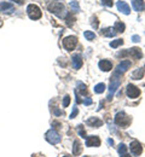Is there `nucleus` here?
Listing matches in <instances>:
<instances>
[{"mask_svg": "<svg viewBox=\"0 0 145 157\" xmlns=\"http://www.w3.org/2000/svg\"><path fill=\"white\" fill-rule=\"evenodd\" d=\"M53 113H55V115H56V116H59V115H62L63 114L59 109H55V110H53Z\"/></svg>", "mask_w": 145, "mask_h": 157, "instance_id": "f704fd0d", "label": "nucleus"}, {"mask_svg": "<svg viewBox=\"0 0 145 157\" xmlns=\"http://www.w3.org/2000/svg\"><path fill=\"white\" fill-rule=\"evenodd\" d=\"M71 62H73V67H74V69H80L81 67H82V57L80 56V55H74L73 56V58H71Z\"/></svg>", "mask_w": 145, "mask_h": 157, "instance_id": "4468645a", "label": "nucleus"}, {"mask_svg": "<svg viewBox=\"0 0 145 157\" xmlns=\"http://www.w3.org/2000/svg\"><path fill=\"white\" fill-rule=\"evenodd\" d=\"M102 123H103L102 120H99L98 117H91L87 120V124H90V126H92V127H94V128L101 127Z\"/></svg>", "mask_w": 145, "mask_h": 157, "instance_id": "f3484780", "label": "nucleus"}, {"mask_svg": "<svg viewBox=\"0 0 145 157\" xmlns=\"http://www.w3.org/2000/svg\"><path fill=\"white\" fill-rule=\"evenodd\" d=\"M10 1H13V2H16V4H18V5H22L25 0H10Z\"/></svg>", "mask_w": 145, "mask_h": 157, "instance_id": "4c0bfd02", "label": "nucleus"}, {"mask_svg": "<svg viewBox=\"0 0 145 157\" xmlns=\"http://www.w3.org/2000/svg\"><path fill=\"white\" fill-rule=\"evenodd\" d=\"M129 149H131V151H132V154L134 155V156H139L140 154H142V145H140V143L139 141H137V140H134V141H132L131 143V145H129Z\"/></svg>", "mask_w": 145, "mask_h": 157, "instance_id": "1a4fd4ad", "label": "nucleus"}, {"mask_svg": "<svg viewBox=\"0 0 145 157\" xmlns=\"http://www.w3.org/2000/svg\"><path fill=\"white\" fill-rule=\"evenodd\" d=\"M0 25H1V18H0Z\"/></svg>", "mask_w": 145, "mask_h": 157, "instance_id": "ea45409f", "label": "nucleus"}, {"mask_svg": "<svg viewBox=\"0 0 145 157\" xmlns=\"http://www.w3.org/2000/svg\"><path fill=\"white\" fill-rule=\"evenodd\" d=\"M127 55H131L133 58H135V59H140L143 57V53H142L140 48H138V47H133V48L128 50V51H127Z\"/></svg>", "mask_w": 145, "mask_h": 157, "instance_id": "2eb2a0df", "label": "nucleus"}, {"mask_svg": "<svg viewBox=\"0 0 145 157\" xmlns=\"http://www.w3.org/2000/svg\"><path fill=\"white\" fill-rule=\"evenodd\" d=\"M47 10L51 13L56 15L57 17H59V18L65 17V7H64V5L61 4V2H50L47 5Z\"/></svg>", "mask_w": 145, "mask_h": 157, "instance_id": "f257e3e1", "label": "nucleus"}, {"mask_svg": "<svg viewBox=\"0 0 145 157\" xmlns=\"http://www.w3.org/2000/svg\"><path fill=\"white\" fill-rule=\"evenodd\" d=\"M27 13H28V16L32 18V20H39V18H41L42 16V12L41 10H40V7L38 6V5H34V4H29L28 6H27Z\"/></svg>", "mask_w": 145, "mask_h": 157, "instance_id": "20e7f679", "label": "nucleus"}, {"mask_svg": "<svg viewBox=\"0 0 145 157\" xmlns=\"http://www.w3.org/2000/svg\"><path fill=\"white\" fill-rule=\"evenodd\" d=\"M117 9H119V11H121L124 15H129L131 13V7H129V5L126 2V1H117Z\"/></svg>", "mask_w": 145, "mask_h": 157, "instance_id": "f8f14e48", "label": "nucleus"}, {"mask_svg": "<svg viewBox=\"0 0 145 157\" xmlns=\"http://www.w3.org/2000/svg\"><path fill=\"white\" fill-rule=\"evenodd\" d=\"M102 1V4L105 5V6H108V7H111L113 5H114V2H113V0H101Z\"/></svg>", "mask_w": 145, "mask_h": 157, "instance_id": "2f4dec72", "label": "nucleus"}, {"mask_svg": "<svg viewBox=\"0 0 145 157\" xmlns=\"http://www.w3.org/2000/svg\"><path fill=\"white\" fill-rule=\"evenodd\" d=\"M78 131H79V134H80L81 137H85V136H86V132H85V129H83V128H81V126H79V127H78Z\"/></svg>", "mask_w": 145, "mask_h": 157, "instance_id": "473e14b6", "label": "nucleus"}, {"mask_svg": "<svg viewBox=\"0 0 145 157\" xmlns=\"http://www.w3.org/2000/svg\"><path fill=\"white\" fill-rule=\"evenodd\" d=\"M45 138H46V140H47L50 144H52V145H56V144H58V143L61 141L59 134H58L55 129H50V131H47L46 134H45Z\"/></svg>", "mask_w": 145, "mask_h": 157, "instance_id": "39448f33", "label": "nucleus"}, {"mask_svg": "<svg viewBox=\"0 0 145 157\" xmlns=\"http://www.w3.org/2000/svg\"><path fill=\"white\" fill-rule=\"evenodd\" d=\"M83 35H85V38H86L87 40H93L94 38H96L94 33H92V32H85Z\"/></svg>", "mask_w": 145, "mask_h": 157, "instance_id": "cd10ccee", "label": "nucleus"}, {"mask_svg": "<svg viewBox=\"0 0 145 157\" xmlns=\"http://www.w3.org/2000/svg\"><path fill=\"white\" fill-rule=\"evenodd\" d=\"M64 18H65V23H67V25H68V27H71V25L74 24L75 18L73 17V15H71V13H67Z\"/></svg>", "mask_w": 145, "mask_h": 157, "instance_id": "b1692460", "label": "nucleus"}, {"mask_svg": "<svg viewBox=\"0 0 145 157\" xmlns=\"http://www.w3.org/2000/svg\"><path fill=\"white\" fill-rule=\"evenodd\" d=\"M104 91H105V85L104 83H98V85H96V87H94V92L96 93H103Z\"/></svg>", "mask_w": 145, "mask_h": 157, "instance_id": "393cba45", "label": "nucleus"}, {"mask_svg": "<svg viewBox=\"0 0 145 157\" xmlns=\"http://www.w3.org/2000/svg\"><path fill=\"white\" fill-rule=\"evenodd\" d=\"M132 7L134 11L140 12L145 10V1L144 0H132Z\"/></svg>", "mask_w": 145, "mask_h": 157, "instance_id": "9b49d317", "label": "nucleus"}, {"mask_svg": "<svg viewBox=\"0 0 145 157\" xmlns=\"http://www.w3.org/2000/svg\"><path fill=\"white\" fill-rule=\"evenodd\" d=\"M129 68H131V62H129V60H122V62L117 65V68H116L115 73H116V74H119V75H121V74L126 73Z\"/></svg>", "mask_w": 145, "mask_h": 157, "instance_id": "6e6552de", "label": "nucleus"}, {"mask_svg": "<svg viewBox=\"0 0 145 157\" xmlns=\"http://www.w3.org/2000/svg\"><path fill=\"white\" fill-rule=\"evenodd\" d=\"M70 7H71V10L75 11V12H79V11H80V5H79L78 1H71V2H70Z\"/></svg>", "mask_w": 145, "mask_h": 157, "instance_id": "bb28decb", "label": "nucleus"}, {"mask_svg": "<svg viewBox=\"0 0 145 157\" xmlns=\"http://www.w3.org/2000/svg\"><path fill=\"white\" fill-rule=\"evenodd\" d=\"M13 10H15V7H13V5L11 2H5V1L0 2V11L1 12H4V13H11Z\"/></svg>", "mask_w": 145, "mask_h": 157, "instance_id": "ddd939ff", "label": "nucleus"}, {"mask_svg": "<svg viewBox=\"0 0 145 157\" xmlns=\"http://www.w3.org/2000/svg\"><path fill=\"white\" fill-rule=\"evenodd\" d=\"M124 44V40L122 39H116V40H114V41H111L110 42V46L113 47V48H116V47H119L120 45H122Z\"/></svg>", "mask_w": 145, "mask_h": 157, "instance_id": "a878e982", "label": "nucleus"}, {"mask_svg": "<svg viewBox=\"0 0 145 157\" xmlns=\"http://www.w3.org/2000/svg\"><path fill=\"white\" fill-rule=\"evenodd\" d=\"M63 157H69V156H63Z\"/></svg>", "mask_w": 145, "mask_h": 157, "instance_id": "a19ab883", "label": "nucleus"}, {"mask_svg": "<svg viewBox=\"0 0 145 157\" xmlns=\"http://www.w3.org/2000/svg\"><path fill=\"white\" fill-rule=\"evenodd\" d=\"M131 122H132V118L129 117L126 113H124V111L117 113V114H116V116H115V123H116L117 126L122 127V128L128 127V126L131 124Z\"/></svg>", "mask_w": 145, "mask_h": 157, "instance_id": "7ed1b4c3", "label": "nucleus"}, {"mask_svg": "<svg viewBox=\"0 0 145 157\" xmlns=\"http://www.w3.org/2000/svg\"><path fill=\"white\" fill-rule=\"evenodd\" d=\"M83 104H85V105H90V104H92V99H85V100H83Z\"/></svg>", "mask_w": 145, "mask_h": 157, "instance_id": "e433bc0d", "label": "nucleus"}, {"mask_svg": "<svg viewBox=\"0 0 145 157\" xmlns=\"http://www.w3.org/2000/svg\"><path fill=\"white\" fill-rule=\"evenodd\" d=\"M81 150H82V147L80 145V141L79 140H75L74 144H73V155L74 156H79L81 154Z\"/></svg>", "mask_w": 145, "mask_h": 157, "instance_id": "a211bd4d", "label": "nucleus"}, {"mask_svg": "<svg viewBox=\"0 0 145 157\" xmlns=\"http://www.w3.org/2000/svg\"><path fill=\"white\" fill-rule=\"evenodd\" d=\"M83 157H88V156H83Z\"/></svg>", "mask_w": 145, "mask_h": 157, "instance_id": "79ce46f5", "label": "nucleus"}, {"mask_svg": "<svg viewBox=\"0 0 145 157\" xmlns=\"http://www.w3.org/2000/svg\"><path fill=\"white\" fill-rule=\"evenodd\" d=\"M98 65H99V68H101L103 71H110V70H111V68H113L111 62H110V60H108V59H103V60H101Z\"/></svg>", "mask_w": 145, "mask_h": 157, "instance_id": "dca6fc26", "label": "nucleus"}, {"mask_svg": "<svg viewBox=\"0 0 145 157\" xmlns=\"http://www.w3.org/2000/svg\"><path fill=\"white\" fill-rule=\"evenodd\" d=\"M78 45V38L76 36H67L63 40V46L67 51H73Z\"/></svg>", "mask_w": 145, "mask_h": 157, "instance_id": "423d86ee", "label": "nucleus"}, {"mask_svg": "<svg viewBox=\"0 0 145 157\" xmlns=\"http://www.w3.org/2000/svg\"><path fill=\"white\" fill-rule=\"evenodd\" d=\"M114 30H115L114 28H106V29L101 30V34H103L108 38H111V36H115V34H116V32H114Z\"/></svg>", "mask_w": 145, "mask_h": 157, "instance_id": "6ab92c4d", "label": "nucleus"}, {"mask_svg": "<svg viewBox=\"0 0 145 157\" xmlns=\"http://www.w3.org/2000/svg\"><path fill=\"white\" fill-rule=\"evenodd\" d=\"M101 145V139L96 136H92V137H88L86 139V146H93V147H98Z\"/></svg>", "mask_w": 145, "mask_h": 157, "instance_id": "9d476101", "label": "nucleus"}, {"mask_svg": "<svg viewBox=\"0 0 145 157\" xmlns=\"http://www.w3.org/2000/svg\"><path fill=\"white\" fill-rule=\"evenodd\" d=\"M91 21H92V23H93V28L97 29V28H98V18H97V16H92Z\"/></svg>", "mask_w": 145, "mask_h": 157, "instance_id": "c756f323", "label": "nucleus"}, {"mask_svg": "<svg viewBox=\"0 0 145 157\" xmlns=\"http://www.w3.org/2000/svg\"><path fill=\"white\" fill-rule=\"evenodd\" d=\"M69 103H70V97L67 94V96L63 98V106H64V108H67V106L69 105Z\"/></svg>", "mask_w": 145, "mask_h": 157, "instance_id": "c85d7f7f", "label": "nucleus"}, {"mask_svg": "<svg viewBox=\"0 0 145 157\" xmlns=\"http://www.w3.org/2000/svg\"><path fill=\"white\" fill-rule=\"evenodd\" d=\"M120 83H121V76H120L119 74L114 73L113 78H110V88H109V96H108V100H111L113 96H114V93H115V92H116V90L119 88Z\"/></svg>", "mask_w": 145, "mask_h": 157, "instance_id": "f03ea898", "label": "nucleus"}, {"mask_svg": "<svg viewBox=\"0 0 145 157\" xmlns=\"http://www.w3.org/2000/svg\"><path fill=\"white\" fill-rule=\"evenodd\" d=\"M75 97H76V103L79 104V103H81V99H80V97H79V94H78V91L75 90Z\"/></svg>", "mask_w": 145, "mask_h": 157, "instance_id": "c9c22d12", "label": "nucleus"}, {"mask_svg": "<svg viewBox=\"0 0 145 157\" xmlns=\"http://www.w3.org/2000/svg\"><path fill=\"white\" fill-rule=\"evenodd\" d=\"M124 28H126V25H124V23H122V22H116L115 25H114V29L116 32H119V33H124Z\"/></svg>", "mask_w": 145, "mask_h": 157, "instance_id": "5701e85b", "label": "nucleus"}, {"mask_svg": "<svg viewBox=\"0 0 145 157\" xmlns=\"http://www.w3.org/2000/svg\"><path fill=\"white\" fill-rule=\"evenodd\" d=\"M119 154H120V157H131L127 154V147H126L124 144H120L119 145Z\"/></svg>", "mask_w": 145, "mask_h": 157, "instance_id": "412c9836", "label": "nucleus"}, {"mask_svg": "<svg viewBox=\"0 0 145 157\" xmlns=\"http://www.w3.org/2000/svg\"><path fill=\"white\" fill-rule=\"evenodd\" d=\"M144 75V69H137L133 74H132V78L134 80H140Z\"/></svg>", "mask_w": 145, "mask_h": 157, "instance_id": "4be33fe9", "label": "nucleus"}, {"mask_svg": "<svg viewBox=\"0 0 145 157\" xmlns=\"http://www.w3.org/2000/svg\"><path fill=\"white\" fill-rule=\"evenodd\" d=\"M53 1H55V0H53ZM58 1H61V0H58Z\"/></svg>", "mask_w": 145, "mask_h": 157, "instance_id": "37998d69", "label": "nucleus"}, {"mask_svg": "<svg viewBox=\"0 0 145 157\" xmlns=\"http://www.w3.org/2000/svg\"><path fill=\"white\" fill-rule=\"evenodd\" d=\"M108 143H109V144H110V145H113V144H114V141H113V140H111V139H109V140H108Z\"/></svg>", "mask_w": 145, "mask_h": 157, "instance_id": "58836bf2", "label": "nucleus"}, {"mask_svg": "<svg viewBox=\"0 0 145 157\" xmlns=\"http://www.w3.org/2000/svg\"><path fill=\"white\" fill-rule=\"evenodd\" d=\"M76 91H80L82 96H87V94H88V91H87V86H86L85 83H82L81 81H79V82H78V90H76Z\"/></svg>", "mask_w": 145, "mask_h": 157, "instance_id": "aec40b11", "label": "nucleus"}, {"mask_svg": "<svg viewBox=\"0 0 145 157\" xmlns=\"http://www.w3.org/2000/svg\"><path fill=\"white\" fill-rule=\"evenodd\" d=\"M132 41H133V42H139V41H140V36H139V35H133V36H132Z\"/></svg>", "mask_w": 145, "mask_h": 157, "instance_id": "72a5a7b5", "label": "nucleus"}, {"mask_svg": "<svg viewBox=\"0 0 145 157\" xmlns=\"http://www.w3.org/2000/svg\"><path fill=\"white\" fill-rule=\"evenodd\" d=\"M74 109H73V113L70 114V118H75L76 117V115L79 114V110H78V108H76V105L75 106H73Z\"/></svg>", "mask_w": 145, "mask_h": 157, "instance_id": "7c9ffc66", "label": "nucleus"}, {"mask_svg": "<svg viewBox=\"0 0 145 157\" xmlns=\"http://www.w3.org/2000/svg\"><path fill=\"white\" fill-rule=\"evenodd\" d=\"M126 93L128 96V98H137L139 94H140V90L138 87H135L134 85H128L127 86V90H126Z\"/></svg>", "mask_w": 145, "mask_h": 157, "instance_id": "0eeeda50", "label": "nucleus"}]
</instances>
